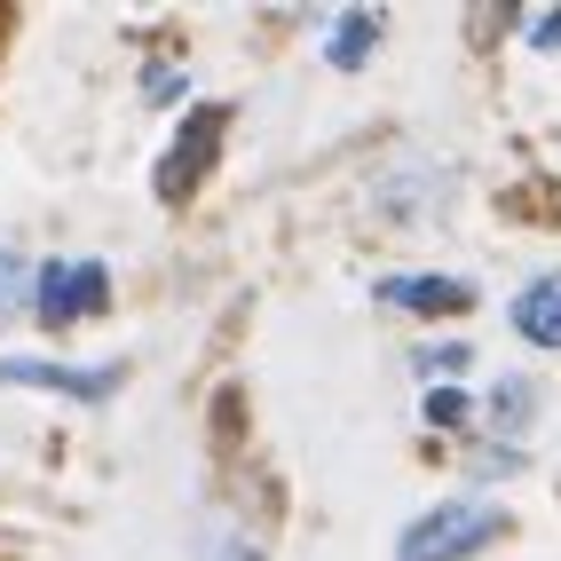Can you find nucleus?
I'll return each mask as SVG.
<instances>
[{"mask_svg":"<svg viewBox=\"0 0 561 561\" xmlns=\"http://www.w3.org/2000/svg\"><path fill=\"white\" fill-rule=\"evenodd\" d=\"M103 301H111V270L103 261H48V270L32 277V317L56 324V332L103 317Z\"/></svg>","mask_w":561,"mask_h":561,"instance_id":"f03ea898","label":"nucleus"},{"mask_svg":"<svg viewBox=\"0 0 561 561\" xmlns=\"http://www.w3.org/2000/svg\"><path fill=\"white\" fill-rule=\"evenodd\" d=\"M530 48H561V16H538L530 24Z\"/></svg>","mask_w":561,"mask_h":561,"instance_id":"f8f14e48","label":"nucleus"},{"mask_svg":"<svg viewBox=\"0 0 561 561\" xmlns=\"http://www.w3.org/2000/svg\"><path fill=\"white\" fill-rule=\"evenodd\" d=\"M32 277H41V270H24V253H9V245H0V317L32 309Z\"/></svg>","mask_w":561,"mask_h":561,"instance_id":"6e6552de","label":"nucleus"},{"mask_svg":"<svg viewBox=\"0 0 561 561\" xmlns=\"http://www.w3.org/2000/svg\"><path fill=\"white\" fill-rule=\"evenodd\" d=\"M371 293H380L388 309H420V317H451V309L474 301V285H467V277H380Z\"/></svg>","mask_w":561,"mask_h":561,"instance_id":"39448f33","label":"nucleus"},{"mask_svg":"<svg viewBox=\"0 0 561 561\" xmlns=\"http://www.w3.org/2000/svg\"><path fill=\"white\" fill-rule=\"evenodd\" d=\"M9 388H48V396H71V403H103L119 388V371H80V364H41V356H9L0 364Z\"/></svg>","mask_w":561,"mask_h":561,"instance_id":"20e7f679","label":"nucleus"},{"mask_svg":"<svg viewBox=\"0 0 561 561\" xmlns=\"http://www.w3.org/2000/svg\"><path fill=\"white\" fill-rule=\"evenodd\" d=\"M499 530H506L499 506H482V499H443V506H427V514L396 538V561H467V553H482V546H499Z\"/></svg>","mask_w":561,"mask_h":561,"instance_id":"f257e3e1","label":"nucleus"},{"mask_svg":"<svg viewBox=\"0 0 561 561\" xmlns=\"http://www.w3.org/2000/svg\"><path fill=\"white\" fill-rule=\"evenodd\" d=\"M491 411H499V427H522V411H530V388H522V380H506Z\"/></svg>","mask_w":561,"mask_h":561,"instance_id":"9b49d317","label":"nucleus"},{"mask_svg":"<svg viewBox=\"0 0 561 561\" xmlns=\"http://www.w3.org/2000/svg\"><path fill=\"white\" fill-rule=\"evenodd\" d=\"M427 427H467V396L459 388H427Z\"/></svg>","mask_w":561,"mask_h":561,"instance_id":"1a4fd4ad","label":"nucleus"},{"mask_svg":"<svg viewBox=\"0 0 561 561\" xmlns=\"http://www.w3.org/2000/svg\"><path fill=\"white\" fill-rule=\"evenodd\" d=\"M221 127H230V119H221L214 103H206V111H191V127L174 135V151H167V174H159V191H167V198L198 191V174H206V167H214V151H221Z\"/></svg>","mask_w":561,"mask_h":561,"instance_id":"7ed1b4c3","label":"nucleus"},{"mask_svg":"<svg viewBox=\"0 0 561 561\" xmlns=\"http://www.w3.org/2000/svg\"><path fill=\"white\" fill-rule=\"evenodd\" d=\"M371 41H380V16H341V24H332V64H341V71H356L364 56H371Z\"/></svg>","mask_w":561,"mask_h":561,"instance_id":"0eeeda50","label":"nucleus"},{"mask_svg":"<svg viewBox=\"0 0 561 561\" xmlns=\"http://www.w3.org/2000/svg\"><path fill=\"white\" fill-rule=\"evenodd\" d=\"M506 317H514V332L530 348H561V277H530V285L514 293Z\"/></svg>","mask_w":561,"mask_h":561,"instance_id":"423d86ee","label":"nucleus"},{"mask_svg":"<svg viewBox=\"0 0 561 561\" xmlns=\"http://www.w3.org/2000/svg\"><path fill=\"white\" fill-rule=\"evenodd\" d=\"M420 371H427V380H435V371H443V380H451V371H467V341H435V348H420Z\"/></svg>","mask_w":561,"mask_h":561,"instance_id":"9d476101","label":"nucleus"}]
</instances>
